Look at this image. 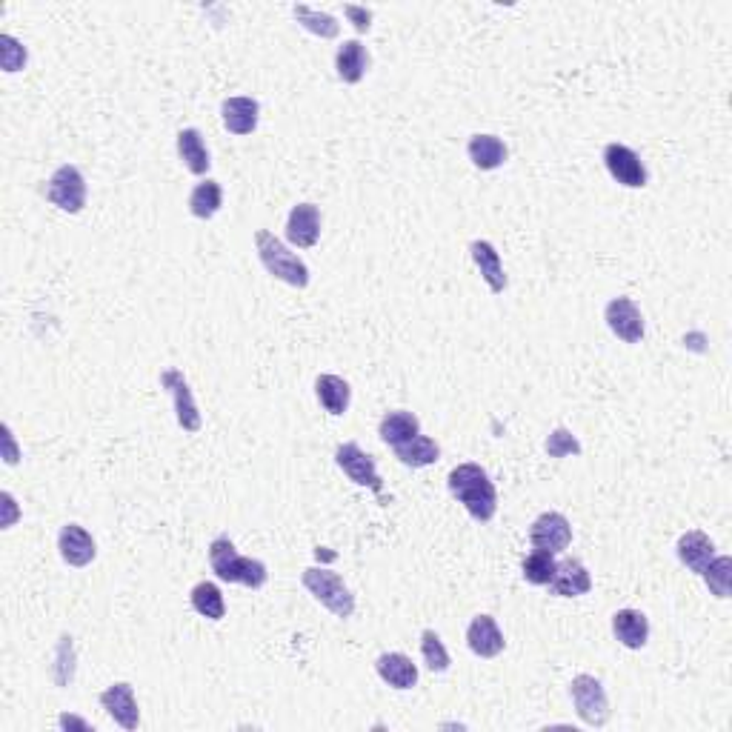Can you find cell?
Here are the masks:
<instances>
[{"label":"cell","mask_w":732,"mask_h":732,"mask_svg":"<svg viewBox=\"0 0 732 732\" xmlns=\"http://www.w3.org/2000/svg\"><path fill=\"white\" fill-rule=\"evenodd\" d=\"M0 63L3 72H21L26 66V49L12 35H0Z\"/></svg>","instance_id":"36"},{"label":"cell","mask_w":732,"mask_h":732,"mask_svg":"<svg viewBox=\"0 0 732 732\" xmlns=\"http://www.w3.org/2000/svg\"><path fill=\"white\" fill-rule=\"evenodd\" d=\"M675 552H678V561H681L687 570L695 572V575H701V572L707 570V564L715 558V544H712L707 532L690 529V532H684V535L678 538Z\"/></svg>","instance_id":"18"},{"label":"cell","mask_w":732,"mask_h":732,"mask_svg":"<svg viewBox=\"0 0 732 732\" xmlns=\"http://www.w3.org/2000/svg\"><path fill=\"white\" fill-rule=\"evenodd\" d=\"M189 601H192V610L198 612V615H204V618H209V621H221L226 615L224 595L218 590V584H212V581L195 584L192 592H189Z\"/></svg>","instance_id":"29"},{"label":"cell","mask_w":732,"mask_h":732,"mask_svg":"<svg viewBox=\"0 0 732 732\" xmlns=\"http://www.w3.org/2000/svg\"><path fill=\"white\" fill-rule=\"evenodd\" d=\"M72 678H75V644H72V635H61L58 664H55V684L66 687V684H72Z\"/></svg>","instance_id":"35"},{"label":"cell","mask_w":732,"mask_h":732,"mask_svg":"<svg viewBox=\"0 0 732 732\" xmlns=\"http://www.w3.org/2000/svg\"><path fill=\"white\" fill-rule=\"evenodd\" d=\"M449 492L464 504L478 524H487L498 512V489L489 481L487 469L481 464H458L447 478Z\"/></svg>","instance_id":"1"},{"label":"cell","mask_w":732,"mask_h":732,"mask_svg":"<svg viewBox=\"0 0 732 732\" xmlns=\"http://www.w3.org/2000/svg\"><path fill=\"white\" fill-rule=\"evenodd\" d=\"M292 15H295V21L301 23L306 32H312V35H318V38H324V41L338 38V32H341V23L335 21L329 12H318V9H312V6H306V3H298V6L292 9Z\"/></svg>","instance_id":"30"},{"label":"cell","mask_w":732,"mask_h":732,"mask_svg":"<svg viewBox=\"0 0 732 732\" xmlns=\"http://www.w3.org/2000/svg\"><path fill=\"white\" fill-rule=\"evenodd\" d=\"M335 69L344 83H358L369 69V52L361 41H344L335 55Z\"/></svg>","instance_id":"24"},{"label":"cell","mask_w":732,"mask_h":732,"mask_svg":"<svg viewBox=\"0 0 732 732\" xmlns=\"http://www.w3.org/2000/svg\"><path fill=\"white\" fill-rule=\"evenodd\" d=\"M304 587L312 592V598L332 612L335 618H352L355 612V595L352 590L346 587L341 581V575L332 570H324V567H309L301 575Z\"/></svg>","instance_id":"4"},{"label":"cell","mask_w":732,"mask_h":732,"mask_svg":"<svg viewBox=\"0 0 732 732\" xmlns=\"http://www.w3.org/2000/svg\"><path fill=\"white\" fill-rule=\"evenodd\" d=\"M604 321L618 341H624V344H641L644 341L647 324H644L641 309L630 298H612L604 309Z\"/></svg>","instance_id":"9"},{"label":"cell","mask_w":732,"mask_h":732,"mask_svg":"<svg viewBox=\"0 0 732 732\" xmlns=\"http://www.w3.org/2000/svg\"><path fill=\"white\" fill-rule=\"evenodd\" d=\"M378 435H381V441H384L387 447L395 449L421 435V421H418V415H412L407 409H395V412H387V415L381 418Z\"/></svg>","instance_id":"22"},{"label":"cell","mask_w":732,"mask_h":732,"mask_svg":"<svg viewBox=\"0 0 732 732\" xmlns=\"http://www.w3.org/2000/svg\"><path fill=\"white\" fill-rule=\"evenodd\" d=\"M544 447H547L549 458H570V455H581V452H584L581 441L572 435L570 429H564V427L552 429Z\"/></svg>","instance_id":"34"},{"label":"cell","mask_w":732,"mask_h":732,"mask_svg":"<svg viewBox=\"0 0 732 732\" xmlns=\"http://www.w3.org/2000/svg\"><path fill=\"white\" fill-rule=\"evenodd\" d=\"M209 564H212V572L221 581H226V584H241L246 590H261L266 581H269V570H266L264 561L241 555L226 535L215 538L209 544Z\"/></svg>","instance_id":"2"},{"label":"cell","mask_w":732,"mask_h":732,"mask_svg":"<svg viewBox=\"0 0 732 732\" xmlns=\"http://www.w3.org/2000/svg\"><path fill=\"white\" fill-rule=\"evenodd\" d=\"M704 584L710 587L715 598H730L732 592V558L730 555H715L707 570L701 572Z\"/></svg>","instance_id":"32"},{"label":"cell","mask_w":732,"mask_h":732,"mask_svg":"<svg viewBox=\"0 0 732 732\" xmlns=\"http://www.w3.org/2000/svg\"><path fill=\"white\" fill-rule=\"evenodd\" d=\"M46 198H49V204L58 206L61 212H69V215L83 212V206H86V178H83L81 169L72 166V163H63L61 169L49 178Z\"/></svg>","instance_id":"6"},{"label":"cell","mask_w":732,"mask_h":732,"mask_svg":"<svg viewBox=\"0 0 732 732\" xmlns=\"http://www.w3.org/2000/svg\"><path fill=\"white\" fill-rule=\"evenodd\" d=\"M604 166L612 175V181L627 186V189H644L650 181L641 155L630 149L627 143H607L604 146Z\"/></svg>","instance_id":"7"},{"label":"cell","mask_w":732,"mask_h":732,"mask_svg":"<svg viewBox=\"0 0 732 732\" xmlns=\"http://www.w3.org/2000/svg\"><path fill=\"white\" fill-rule=\"evenodd\" d=\"M58 724H61L63 730H66V727H78V730H92V727H89L86 721H81V718H75V715H61V718H58Z\"/></svg>","instance_id":"40"},{"label":"cell","mask_w":732,"mask_h":732,"mask_svg":"<svg viewBox=\"0 0 732 732\" xmlns=\"http://www.w3.org/2000/svg\"><path fill=\"white\" fill-rule=\"evenodd\" d=\"M555 567H558V561H555V555L547 552V549H532L527 558H524V581L532 584V587H547L549 581H552V575H555Z\"/></svg>","instance_id":"31"},{"label":"cell","mask_w":732,"mask_h":732,"mask_svg":"<svg viewBox=\"0 0 732 732\" xmlns=\"http://www.w3.org/2000/svg\"><path fill=\"white\" fill-rule=\"evenodd\" d=\"M178 155H181L183 166L192 175H206L209 172V149H206L204 135L198 129H181L178 132Z\"/></svg>","instance_id":"25"},{"label":"cell","mask_w":732,"mask_h":732,"mask_svg":"<svg viewBox=\"0 0 732 732\" xmlns=\"http://www.w3.org/2000/svg\"><path fill=\"white\" fill-rule=\"evenodd\" d=\"M572 704L587 727H604L610 721V698L595 675H575L570 684Z\"/></svg>","instance_id":"5"},{"label":"cell","mask_w":732,"mask_h":732,"mask_svg":"<svg viewBox=\"0 0 732 732\" xmlns=\"http://www.w3.org/2000/svg\"><path fill=\"white\" fill-rule=\"evenodd\" d=\"M101 704L118 727H123V730L129 732L138 730V724H141V710H138V701H135L132 684L118 681V684L106 687V690L101 692Z\"/></svg>","instance_id":"12"},{"label":"cell","mask_w":732,"mask_h":732,"mask_svg":"<svg viewBox=\"0 0 732 732\" xmlns=\"http://www.w3.org/2000/svg\"><path fill=\"white\" fill-rule=\"evenodd\" d=\"M321 238V209L315 204L292 206L286 221V241L298 249H309Z\"/></svg>","instance_id":"13"},{"label":"cell","mask_w":732,"mask_h":732,"mask_svg":"<svg viewBox=\"0 0 732 732\" xmlns=\"http://www.w3.org/2000/svg\"><path fill=\"white\" fill-rule=\"evenodd\" d=\"M221 206H224V189H221V183L212 181V178H206V181L198 183V186L192 189V195H189V212H192L195 218H201V221L215 218Z\"/></svg>","instance_id":"28"},{"label":"cell","mask_w":732,"mask_h":732,"mask_svg":"<svg viewBox=\"0 0 732 732\" xmlns=\"http://www.w3.org/2000/svg\"><path fill=\"white\" fill-rule=\"evenodd\" d=\"M467 647L478 658H495V655L504 652L507 641H504V632L498 630V624H495L492 615H475L472 618V624H469L467 630Z\"/></svg>","instance_id":"17"},{"label":"cell","mask_w":732,"mask_h":732,"mask_svg":"<svg viewBox=\"0 0 732 732\" xmlns=\"http://www.w3.org/2000/svg\"><path fill=\"white\" fill-rule=\"evenodd\" d=\"M221 118H224V126L244 138V135H252L258 129V121H261V106L255 98L249 95H238V98H226L224 106H221Z\"/></svg>","instance_id":"16"},{"label":"cell","mask_w":732,"mask_h":732,"mask_svg":"<svg viewBox=\"0 0 732 732\" xmlns=\"http://www.w3.org/2000/svg\"><path fill=\"white\" fill-rule=\"evenodd\" d=\"M467 155L478 169L492 172V169L504 166V161L509 158V149L498 135H472L467 143Z\"/></svg>","instance_id":"23"},{"label":"cell","mask_w":732,"mask_h":732,"mask_svg":"<svg viewBox=\"0 0 732 732\" xmlns=\"http://www.w3.org/2000/svg\"><path fill=\"white\" fill-rule=\"evenodd\" d=\"M395 458L404 464V467H412V469H424V467H432V464H438V458H441V447L427 438V435H418V438H412L407 444H401V447H395Z\"/></svg>","instance_id":"27"},{"label":"cell","mask_w":732,"mask_h":732,"mask_svg":"<svg viewBox=\"0 0 732 732\" xmlns=\"http://www.w3.org/2000/svg\"><path fill=\"white\" fill-rule=\"evenodd\" d=\"M421 655L427 661V667L432 672H447L449 670V652L441 641V635L435 630H424L421 632Z\"/></svg>","instance_id":"33"},{"label":"cell","mask_w":732,"mask_h":732,"mask_svg":"<svg viewBox=\"0 0 732 732\" xmlns=\"http://www.w3.org/2000/svg\"><path fill=\"white\" fill-rule=\"evenodd\" d=\"M344 12H346V18L352 21V26H355V29H358L361 35L372 29V12H369L366 6H355V3H346Z\"/></svg>","instance_id":"37"},{"label":"cell","mask_w":732,"mask_h":732,"mask_svg":"<svg viewBox=\"0 0 732 732\" xmlns=\"http://www.w3.org/2000/svg\"><path fill=\"white\" fill-rule=\"evenodd\" d=\"M3 461H6L9 467H15V464L21 461V449L15 444V435H12V427H9V424H3Z\"/></svg>","instance_id":"38"},{"label":"cell","mask_w":732,"mask_h":732,"mask_svg":"<svg viewBox=\"0 0 732 732\" xmlns=\"http://www.w3.org/2000/svg\"><path fill=\"white\" fill-rule=\"evenodd\" d=\"M255 249H258V258H261V264H264V269L272 278L295 286V289L309 286V266L295 252H289V246L275 232L258 229L255 232Z\"/></svg>","instance_id":"3"},{"label":"cell","mask_w":732,"mask_h":732,"mask_svg":"<svg viewBox=\"0 0 732 732\" xmlns=\"http://www.w3.org/2000/svg\"><path fill=\"white\" fill-rule=\"evenodd\" d=\"M58 549H61V558L69 564V567H86V564H92L95 555H98L95 538H92L81 524H66V527H61Z\"/></svg>","instance_id":"15"},{"label":"cell","mask_w":732,"mask_h":732,"mask_svg":"<svg viewBox=\"0 0 732 732\" xmlns=\"http://www.w3.org/2000/svg\"><path fill=\"white\" fill-rule=\"evenodd\" d=\"M612 632L627 650H644L650 641V621L641 610H618L612 615Z\"/></svg>","instance_id":"20"},{"label":"cell","mask_w":732,"mask_h":732,"mask_svg":"<svg viewBox=\"0 0 732 732\" xmlns=\"http://www.w3.org/2000/svg\"><path fill=\"white\" fill-rule=\"evenodd\" d=\"M161 387L172 392L175 398V415H178V427L183 432H198L201 429V412H198V404H195V395L189 389V381L183 375L181 369H166L161 372Z\"/></svg>","instance_id":"11"},{"label":"cell","mask_w":732,"mask_h":732,"mask_svg":"<svg viewBox=\"0 0 732 732\" xmlns=\"http://www.w3.org/2000/svg\"><path fill=\"white\" fill-rule=\"evenodd\" d=\"M335 464L344 469V475L352 481V484L372 489V492L381 495L384 484H381V475H378V467H375V458L366 455L364 449L358 447L355 441L341 444V447L335 449Z\"/></svg>","instance_id":"8"},{"label":"cell","mask_w":732,"mask_h":732,"mask_svg":"<svg viewBox=\"0 0 732 732\" xmlns=\"http://www.w3.org/2000/svg\"><path fill=\"white\" fill-rule=\"evenodd\" d=\"M547 587L558 598H578V595H587L592 590V575L578 558H567L555 567V575Z\"/></svg>","instance_id":"14"},{"label":"cell","mask_w":732,"mask_h":732,"mask_svg":"<svg viewBox=\"0 0 732 732\" xmlns=\"http://www.w3.org/2000/svg\"><path fill=\"white\" fill-rule=\"evenodd\" d=\"M529 544L532 549H547L552 555L564 552L572 544V524L561 512H544L529 527Z\"/></svg>","instance_id":"10"},{"label":"cell","mask_w":732,"mask_h":732,"mask_svg":"<svg viewBox=\"0 0 732 732\" xmlns=\"http://www.w3.org/2000/svg\"><path fill=\"white\" fill-rule=\"evenodd\" d=\"M469 255H472V261H475V266H478V272H481V278L487 281L489 289H492L495 295H501V292L507 289V272H504L501 252L489 244V241H472V244H469Z\"/></svg>","instance_id":"21"},{"label":"cell","mask_w":732,"mask_h":732,"mask_svg":"<svg viewBox=\"0 0 732 732\" xmlns=\"http://www.w3.org/2000/svg\"><path fill=\"white\" fill-rule=\"evenodd\" d=\"M0 498H3V521H0V527L12 529V527H15V521L21 518L18 501H15V495H12V492H3Z\"/></svg>","instance_id":"39"},{"label":"cell","mask_w":732,"mask_h":732,"mask_svg":"<svg viewBox=\"0 0 732 732\" xmlns=\"http://www.w3.org/2000/svg\"><path fill=\"white\" fill-rule=\"evenodd\" d=\"M315 395L321 401V407L329 412V415H344L349 409V401H352V389L346 384L344 378L338 375H318L315 381Z\"/></svg>","instance_id":"26"},{"label":"cell","mask_w":732,"mask_h":732,"mask_svg":"<svg viewBox=\"0 0 732 732\" xmlns=\"http://www.w3.org/2000/svg\"><path fill=\"white\" fill-rule=\"evenodd\" d=\"M375 672L392 690H412L418 684V667L404 652H384L375 661Z\"/></svg>","instance_id":"19"}]
</instances>
